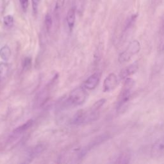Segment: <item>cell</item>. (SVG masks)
<instances>
[{"instance_id": "6da1fadb", "label": "cell", "mask_w": 164, "mask_h": 164, "mask_svg": "<svg viewBox=\"0 0 164 164\" xmlns=\"http://www.w3.org/2000/svg\"><path fill=\"white\" fill-rule=\"evenodd\" d=\"M99 117V111L94 110L91 108L90 110H81L77 111L73 119L74 124H81L89 123L97 120Z\"/></svg>"}, {"instance_id": "7a4b0ae2", "label": "cell", "mask_w": 164, "mask_h": 164, "mask_svg": "<svg viewBox=\"0 0 164 164\" xmlns=\"http://www.w3.org/2000/svg\"><path fill=\"white\" fill-rule=\"evenodd\" d=\"M135 85V81L132 78H127L119 96L117 101V110H122V107H124L126 104L128 103L131 96V92Z\"/></svg>"}, {"instance_id": "4fadbf2b", "label": "cell", "mask_w": 164, "mask_h": 164, "mask_svg": "<svg viewBox=\"0 0 164 164\" xmlns=\"http://www.w3.org/2000/svg\"><path fill=\"white\" fill-rule=\"evenodd\" d=\"M130 160V155L128 152H124L119 156L116 163H129Z\"/></svg>"}, {"instance_id": "3957f363", "label": "cell", "mask_w": 164, "mask_h": 164, "mask_svg": "<svg viewBox=\"0 0 164 164\" xmlns=\"http://www.w3.org/2000/svg\"><path fill=\"white\" fill-rule=\"evenodd\" d=\"M87 96V91L84 87H77L70 93L68 103L73 106H79L86 101Z\"/></svg>"}, {"instance_id": "d6986e66", "label": "cell", "mask_w": 164, "mask_h": 164, "mask_svg": "<svg viewBox=\"0 0 164 164\" xmlns=\"http://www.w3.org/2000/svg\"><path fill=\"white\" fill-rule=\"evenodd\" d=\"M40 1L41 0H32L33 11L35 14L37 13V10H38V7L40 4Z\"/></svg>"}, {"instance_id": "9a60e30c", "label": "cell", "mask_w": 164, "mask_h": 164, "mask_svg": "<svg viewBox=\"0 0 164 164\" xmlns=\"http://www.w3.org/2000/svg\"><path fill=\"white\" fill-rule=\"evenodd\" d=\"M44 22H45V26L47 31L50 32L52 28V26H53V19H52V17L50 14H47L46 15Z\"/></svg>"}, {"instance_id": "2e32d148", "label": "cell", "mask_w": 164, "mask_h": 164, "mask_svg": "<svg viewBox=\"0 0 164 164\" xmlns=\"http://www.w3.org/2000/svg\"><path fill=\"white\" fill-rule=\"evenodd\" d=\"M105 102H106V99H100L98 101H96L94 105L91 106V109H92L93 110L99 111V110L101 109V108L104 105V104L105 103Z\"/></svg>"}, {"instance_id": "8992f818", "label": "cell", "mask_w": 164, "mask_h": 164, "mask_svg": "<svg viewBox=\"0 0 164 164\" xmlns=\"http://www.w3.org/2000/svg\"><path fill=\"white\" fill-rule=\"evenodd\" d=\"M101 79V74L99 73H95L89 76L85 81L83 87L85 89L93 90L98 86Z\"/></svg>"}, {"instance_id": "7c38bea8", "label": "cell", "mask_w": 164, "mask_h": 164, "mask_svg": "<svg viewBox=\"0 0 164 164\" xmlns=\"http://www.w3.org/2000/svg\"><path fill=\"white\" fill-rule=\"evenodd\" d=\"M9 65L6 62L0 63V79L4 78L8 74Z\"/></svg>"}, {"instance_id": "277c9868", "label": "cell", "mask_w": 164, "mask_h": 164, "mask_svg": "<svg viewBox=\"0 0 164 164\" xmlns=\"http://www.w3.org/2000/svg\"><path fill=\"white\" fill-rule=\"evenodd\" d=\"M140 50V44L138 40H133L129 44L126 49L120 54L119 61L121 63L126 62L132 58L133 56L137 54Z\"/></svg>"}, {"instance_id": "8fae6325", "label": "cell", "mask_w": 164, "mask_h": 164, "mask_svg": "<svg viewBox=\"0 0 164 164\" xmlns=\"http://www.w3.org/2000/svg\"><path fill=\"white\" fill-rule=\"evenodd\" d=\"M11 57V50L8 46H3L0 49V58L3 60L8 61Z\"/></svg>"}, {"instance_id": "5bb4252c", "label": "cell", "mask_w": 164, "mask_h": 164, "mask_svg": "<svg viewBox=\"0 0 164 164\" xmlns=\"http://www.w3.org/2000/svg\"><path fill=\"white\" fill-rule=\"evenodd\" d=\"M14 17L11 16V15H7V16H5L4 18H3V23H4L6 27H12L14 24Z\"/></svg>"}, {"instance_id": "9c48e42d", "label": "cell", "mask_w": 164, "mask_h": 164, "mask_svg": "<svg viewBox=\"0 0 164 164\" xmlns=\"http://www.w3.org/2000/svg\"><path fill=\"white\" fill-rule=\"evenodd\" d=\"M33 124V119H29V120L27 121L25 123H24L23 124H22L21 126H19L17 128L15 129L12 133V137H17V136H19L22 135L23 133H24L26 131L30 128L32 125Z\"/></svg>"}, {"instance_id": "52a82bcc", "label": "cell", "mask_w": 164, "mask_h": 164, "mask_svg": "<svg viewBox=\"0 0 164 164\" xmlns=\"http://www.w3.org/2000/svg\"><path fill=\"white\" fill-rule=\"evenodd\" d=\"M164 153V137L157 140L151 148V155L153 158H158Z\"/></svg>"}, {"instance_id": "ffe728a7", "label": "cell", "mask_w": 164, "mask_h": 164, "mask_svg": "<svg viewBox=\"0 0 164 164\" xmlns=\"http://www.w3.org/2000/svg\"><path fill=\"white\" fill-rule=\"evenodd\" d=\"M19 2L22 9H23V10L24 11V12H26L28 7L29 0H19Z\"/></svg>"}, {"instance_id": "e0dca14e", "label": "cell", "mask_w": 164, "mask_h": 164, "mask_svg": "<svg viewBox=\"0 0 164 164\" xmlns=\"http://www.w3.org/2000/svg\"><path fill=\"white\" fill-rule=\"evenodd\" d=\"M32 65V59L29 57L26 58L23 62V68L24 70H28L30 68Z\"/></svg>"}, {"instance_id": "ac0fdd59", "label": "cell", "mask_w": 164, "mask_h": 164, "mask_svg": "<svg viewBox=\"0 0 164 164\" xmlns=\"http://www.w3.org/2000/svg\"><path fill=\"white\" fill-rule=\"evenodd\" d=\"M64 3L65 0H57L55 7V12H57L60 9H61L62 7L64 5Z\"/></svg>"}, {"instance_id": "5b68a950", "label": "cell", "mask_w": 164, "mask_h": 164, "mask_svg": "<svg viewBox=\"0 0 164 164\" xmlns=\"http://www.w3.org/2000/svg\"><path fill=\"white\" fill-rule=\"evenodd\" d=\"M118 85V79L114 73H111L104 80L103 92H110L117 87Z\"/></svg>"}, {"instance_id": "30bf717a", "label": "cell", "mask_w": 164, "mask_h": 164, "mask_svg": "<svg viewBox=\"0 0 164 164\" xmlns=\"http://www.w3.org/2000/svg\"><path fill=\"white\" fill-rule=\"evenodd\" d=\"M75 19H76L75 10H74V8L70 9L68 10V14H67L66 21H67V23H68V27L70 30H72L74 27V23H75Z\"/></svg>"}, {"instance_id": "ba28073f", "label": "cell", "mask_w": 164, "mask_h": 164, "mask_svg": "<svg viewBox=\"0 0 164 164\" xmlns=\"http://www.w3.org/2000/svg\"><path fill=\"white\" fill-rule=\"evenodd\" d=\"M138 69H139V63L138 62H135L123 69L121 71L119 76H120L121 79H125V78L135 74Z\"/></svg>"}]
</instances>
